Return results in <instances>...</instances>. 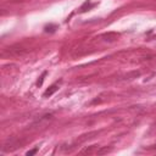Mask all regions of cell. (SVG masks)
I'll return each instance as SVG.
<instances>
[{"label": "cell", "mask_w": 156, "mask_h": 156, "mask_svg": "<svg viewBox=\"0 0 156 156\" xmlns=\"http://www.w3.org/2000/svg\"><path fill=\"white\" fill-rule=\"evenodd\" d=\"M28 53V49L22 46V45H12V46H8L6 49H4L3 51V55L4 56H15V57H18V56H23Z\"/></svg>", "instance_id": "6da1fadb"}, {"label": "cell", "mask_w": 156, "mask_h": 156, "mask_svg": "<svg viewBox=\"0 0 156 156\" xmlns=\"http://www.w3.org/2000/svg\"><path fill=\"white\" fill-rule=\"evenodd\" d=\"M37 151H38V148H34V149H32V150L27 151V152H26V155H27V156H32V155L37 154Z\"/></svg>", "instance_id": "30bf717a"}, {"label": "cell", "mask_w": 156, "mask_h": 156, "mask_svg": "<svg viewBox=\"0 0 156 156\" xmlns=\"http://www.w3.org/2000/svg\"><path fill=\"white\" fill-rule=\"evenodd\" d=\"M20 145H21L20 140H17V139H15V138H11V139H9V140L4 144V146H3V152L12 151V150L17 149Z\"/></svg>", "instance_id": "7a4b0ae2"}, {"label": "cell", "mask_w": 156, "mask_h": 156, "mask_svg": "<svg viewBox=\"0 0 156 156\" xmlns=\"http://www.w3.org/2000/svg\"><path fill=\"white\" fill-rule=\"evenodd\" d=\"M57 89H59V85H57V84H53L49 89H46V90H45V93H44V95H43V97H44V98L51 97V95L54 94V93H56V91H57Z\"/></svg>", "instance_id": "3957f363"}, {"label": "cell", "mask_w": 156, "mask_h": 156, "mask_svg": "<svg viewBox=\"0 0 156 156\" xmlns=\"http://www.w3.org/2000/svg\"><path fill=\"white\" fill-rule=\"evenodd\" d=\"M50 119H53V113H45L44 116H42L34 124H42V123H44V122H48V121H50Z\"/></svg>", "instance_id": "8992f818"}, {"label": "cell", "mask_w": 156, "mask_h": 156, "mask_svg": "<svg viewBox=\"0 0 156 156\" xmlns=\"http://www.w3.org/2000/svg\"><path fill=\"white\" fill-rule=\"evenodd\" d=\"M91 6H93V5L90 4V2H85V3L82 5V8H81L79 10H81V12H85V11H87V10H89Z\"/></svg>", "instance_id": "ba28073f"}, {"label": "cell", "mask_w": 156, "mask_h": 156, "mask_svg": "<svg viewBox=\"0 0 156 156\" xmlns=\"http://www.w3.org/2000/svg\"><path fill=\"white\" fill-rule=\"evenodd\" d=\"M140 72L139 71H132V72H129V73H127V75H124L123 76V79H126V81H131V79H134V78H138V77H140Z\"/></svg>", "instance_id": "277c9868"}, {"label": "cell", "mask_w": 156, "mask_h": 156, "mask_svg": "<svg viewBox=\"0 0 156 156\" xmlns=\"http://www.w3.org/2000/svg\"><path fill=\"white\" fill-rule=\"evenodd\" d=\"M45 76H46V72H44V73L42 75L40 79H39V81H38V83H37L38 85H42V84H43V82H44V78H45Z\"/></svg>", "instance_id": "8fae6325"}, {"label": "cell", "mask_w": 156, "mask_h": 156, "mask_svg": "<svg viewBox=\"0 0 156 156\" xmlns=\"http://www.w3.org/2000/svg\"><path fill=\"white\" fill-rule=\"evenodd\" d=\"M95 149H97V145H91V146H88V148L83 149V150L81 151V154L89 155V154H93V152H97V151H95Z\"/></svg>", "instance_id": "52a82bcc"}, {"label": "cell", "mask_w": 156, "mask_h": 156, "mask_svg": "<svg viewBox=\"0 0 156 156\" xmlns=\"http://www.w3.org/2000/svg\"><path fill=\"white\" fill-rule=\"evenodd\" d=\"M110 150H111V148L104 146V148H101V149H98V150H97V154H98V155H104V154H107Z\"/></svg>", "instance_id": "9c48e42d"}, {"label": "cell", "mask_w": 156, "mask_h": 156, "mask_svg": "<svg viewBox=\"0 0 156 156\" xmlns=\"http://www.w3.org/2000/svg\"><path fill=\"white\" fill-rule=\"evenodd\" d=\"M103 38H104L105 40L113 42V40H116V39L118 38V34H117V33H115V32H109V33H105V34L103 36Z\"/></svg>", "instance_id": "5b68a950"}]
</instances>
